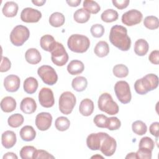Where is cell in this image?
<instances>
[{
    "label": "cell",
    "instance_id": "52",
    "mask_svg": "<svg viewBox=\"0 0 159 159\" xmlns=\"http://www.w3.org/2000/svg\"><path fill=\"white\" fill-rule=\"evenodd\" d=\"M32 2L37 6H42L46 2V1L45 0H40V1L35 0V1H32Z\"/></svg>",
    "mask_w": 159,
    "mask_h": 159
},
{
    "label": "cell",
    "instance_id": "3",
    "mask_svg": "<svg viewBox=\"0 0 159 159\" xmlns=\"http://www.w3.org/2000/svg\"><path fill=\"white\" fill-rule=\"evenodd\" d=\"M98 105L100 111L109 115L117 114L119 110L117 104L113 100L111 95L107 93L101 94L98 99Z\"/></svg>",
    "mask_w": 159,
    "mask_h": 159
},
{
    "label": "cell",
    "instance_id": "40",
    "mask_svg": "<svg viewBox=\"0 0 159 159\" xmlns=\"http://www.w3.org/2000/svg\"><path fill=\"white\" fill-rule=\"evenodd\" d=\"M155 147V142L149 137H142L139 143V148H147L150 150H153Z\"/></svg>",
    "mask_w": 159,
    "mask_h": 159
},
{
    "label": "cell",
    "instance_id": "46",
    "mask_svg": "<svg viewBox=\"0 0 159 159\" xmlns=\"http://www.w3.org/2000/svg\"><path fill=\"white\" fill-rule=\"evenodd\" d=\"M11 67V63L8 58L6 57H2L1 63V72H6Z\"/></svg>",
    "mask_w": 159,
    "mask_h": 159
},
{
    "label": "cell",
    "instance_id": "45",
    "mask_svg": "<svg viewBox=\"0 0 159 159\" xmlns=\"http://www.w3.org/2000/svg\"><path fill=\"white\" fill-rule=\"evenodd\" d=\"M50 159L55 158V157L48 152L43 150H36L34 155L33 159Z\"/></svg>",
    "mask_w": 159,
    "mask_h": 159
},
{
    "label": "cell",
    "instance_id": "37",
    "mask_svg": "<svg viewBox=\"0 0 159 159\" xmlns=\"http://www.w3.org/2000/svg\"><path fill=\"white\" fill-rule=\"evenodd\" d=\"M143 25L146 28L150 30L157 29L159 26L158 19L154 16H147L143 20Z\"/></svg>",
    "mask_w": 159,
    "mask_h": 159
},
{
    "label": "cell",
    "instance_id": "13",
    "mask_svg": "<svg viewBox=\"0 0 159 159\" xmlns=\"http://www.w3.org/2000/svg\"><path fill=\"white\" fill-rule=\"evenodd\" d=\"M52 122V116L50 113L42 112L39 113L35 117V125L37 129L41 131L48 130Z\"/></svg>",
    "mask_w": 159,
    "mask_h": 159
},
{
    "label": "cell",
    "instance_id": "20",
    "mask_svg": "<svg viewBox=\"0 0 159 159\" xmlns=\"http://www.w3.org/2000/svg\"><path fill=\"white\" fill-rule=\"evenodd\" d=\"M94 106L93 101L88 98L83 99L79 106V111L83 116H89L94 111Z\"/></svg>",
    "mask_w": 159,
    "mask_h": 159
},
{
    "label": "cell",
    "instance_id": "23",
    "mask_svg": "<svg viewBox=\"0 0 159 159\" xmlns=\"http://www.w3.org/2000/svg\"><path fill=\"white\" fill-rule=\"evenodd\" d=\"M1 108L4 112H11L14 111L17 106L16 101L14 98L11 96L4 97L1 101Z\"/></svg>",
    "mask_w": 159,
    "mask_h": 159
},
{
    "label": "cell",
    "instance_id": "7",
    "mask_svg": "<svg viewBox=\"0 0 159 159\" xmlns=\"http://www.w3.org/2000/svg\"><path fill=\"white\" fill-rule=\"evenodd\" d=\"M37 74L43 82L50 86L55 84L58 80V75L53 67L49 65H42L37 70Z\"/></svg>",
    "mask_w": 159,
    "mask_h": 159
},
{
    "label": "cell",
    "instance_id": "16",
    "mask_svg": "<svg viewBox=\"0 0 159 159\" xmlns=\"http://www.w3.org/2000/svg\"><path fill=\"white\" fill-rule=\"evenodd\" d=\"M20 80L18 76L15 75H9L7 76L4 80V86L5 89L11 93L17 91L20 87Z\"/></svg>",
    "mask_w": 159,
    "mask_h": 159
},
{
    "label": "cell",
    "instance_id": "47",
    "mask_svg": "<svg viewBox=\"0 0 159 159\" xmlns=\"http://www.w3.org/2000/svg\"><path fill=\"white\" fill-rule=\"evenodd\" d=\"M112 2L113 5L117 9H124L128 6L130 2V1L129 0H119V1L112 0Z\"/></svg>",
    "mask_w": 159,
    "mask_h": 159
},
{
    "label": "cell",
    "instance_id": "39",
    "mask_svg": "<svg viewBox=\"0 0 159 159\" xmlns=\"http://www.w3.org/2000/svg\"><path fill=\"white\" fill-rule=\"evenodd\" d=\"M36 150L33 146L25 145L20 149L19 152L20 157L22 159H32L34 157Z\"/></svg>",
    "mask_w": 159,
    "mask_h": 159
},
{
    "label": "cell",
    "instance_id": "28",
    "mask_svg": "<svg viewBox=\"0 0 159 159\" xmlns=\"http://www.w3.org/2000/svg\"><path fill=\"white\" fill-rule=\"evenodd\" d=\"M72 88L78 92H82L86 89L88 86V81L84 76H76L71 82Z\"/></svg>",
    "mask_w": 159,
    "mask_h": 159
},
{
    "label": "cell",
    "instance_id": "22",
    "mask_svg": "<svg viewBox=\"0 0 159 159\" xmlns=\"http://www.w3.org/2000/svg\"><path fill=\"white\" fill-rule=\"evenodd\" d=\"M21 139L25 142H30L35 139L36 132L31 125H25L21 128L19 132Z\"/></svg>",
    "mask_w": 159,
    "mask_h": 159
},
{
    "label": "cell",
    "instance_id": "44",
    "mask_svg": "<svg viewBox=\"0 0 159 159\" xmlns=\"http://www.w3.org/2000/svg\"><path fill=\"white\" fill-rule=\"evenodd\" d=\"M152 151L144 148H139V150L137 151L136 156L137 158H142V159H151Z\"/></svg>",
    "mask_w": 159,
    "mask_h": 159
},
{
    "label": "cell",
    "instance_id": "6",
    "mask_svg": "<svg viewBox=\"0 0 159 159\" xmlns=\"http://www.w3.org/2000/svg\"><path fill=\"white\" fill-rule=\"evenodd\" d=\"M114 92L118 100L122 104L130 102L132 95L129 83L125 81H119L114 85Z\"/></svg>",
    "mask_w": 159,
    "mask_h": 159
},
{
    "label": "cell",
    "instance_id": "49",
    "mask_svg": "<svg viewBox=\"0 0 159 159\" xmlns=\"http://www.w3.org/2000/svg\"><path fill=\"white\" fill-rule=\"evenodd\" d=\"M158 130H159V122H153L149 127V131L150 133L155 136V137L158 138L159 136L158 134Z\"/></svg>",
    "mask_w": 159,
    "mask_h": 159
},
{
    "label": "cell",
    "instance_id": "48",
    "mask_svg": "<svg viewBox=\"0 0 159 159\" xmlns=\"http://www.w3.org/2000/svg\"><path fill=\"white\" fill-rule=\"evenodd\" d=\"M149 61L154 64V65H158L159 63V51L156 50L152 51L148 57Z\"/></svg>",
    "mask_w": 159,
    "mask_h": 159
},
{
    "label": "cell",
    "instance_id": "25",
    "mask_svg": "<svg viewBox=\"0 0 159 159\" xmlns=\"http://www.w3.org/2000/svg\"><path fill=\"white\" fill-rule=\"evenodd\" d=\"M84 70L83 63L78 60L71 61L67 66V71L71 75H76L81 73Z\"/></svg>",
    "mask_w": 159,
    "mask_h": 159
},
{
    "label": "cell",
    "instance_id": "51",
    "mask_svg": "<svg viewBox=\"0 0 159 159\" xmlns=\"http://www.w3.org/2000/svg\"><path fill=\"white\" fill-rule=\"evenodd\" d=\"M66 2L68 4V6L71 7H77L80 4L81 1V0H70V1L67 0Z\"/></svg>",
    "mask_w": 159,
    "mask_h": 159
},
{
    "label": "cell",
    "instance_id": "41",
    "mask_svg": "<svg viewBox=\"0 0 159 159\" xmlns=\"http://www.w3.org/2000/svg\"><path fill=\"white\" fill-rule=\"evenodd\" d=\"M107 120L108 117L102 114L96 115L93 119L94 124L100 128H107Z\"/></svg>",
    "mask_w": 159,
    "mask_h": 159
},
{
    "label": "cell",
    "instance_id": "4",
    "mask_svg": "<svg viewBox=\"0 0 159 159\" xmlns=\"http://www.w3.org/2000/svg\"><path fill=\"white\" fill-rule=\"evenodd\" d=\"M29 29L22 25H16L10 34V41L15 46H22L29 38Z\"/></svg>",
    "mask_w": 159,
    "mask_h": 159
},
{
    "label": "cell",
    "instance_id": "27",
    "mask_svg": "<svg viewBox=\"0 0 159 159\" xmlns=\"http://www.w3.org/2000/svg\"><path fill=\"white\" fill-rule=\"evenodd\" d=\"M38 81L37 79H35L34 77H28L27 78L23 84V87H24V90L25 93L27 94H34L37 89L38 88Z\"/></svg>",
    "mask_w": 159,
    "mask_h": 159
},
{
    "label": "cell",
    "instance_id": "53",
    "mask_svg": "<svg viewBox=\"0 0 159 159\" xmlns=\"http://www.w3.org/2000/svg\"><path fill=\"white\" fill-rule=\"evenodd\" d=\"M125 158H137L136 153L134 152H130L126 155Z\"/></svg>",
    "mask_w": 159,
    "mask_h": 159
},
{
    "label": "cell",
    "instance_id": "30",
    "mask_svg": "<svg viewBox=\"0 0 159 159\" xmlns=\"http://www.w3.org/2000/svg\"><path fill=\"white\" fill-rule=\"evenodd\" d=\"M65 21L64 15L59 12L52 13L49 17L50 24L54 27H59L62 26Z\"/></svg>",
    "mask_w": 159,
    "mask_h": 159
},
{
    "label": "cell",
    "instance_id": "2",
    "mask_svg": "<svg viewBox=\"0 0 159 159\" xmlns=\"http://www.w3.org/2000/svg\"><path fill=\"white\" fill-rule=\"evenodd\" d=\"M67 45L68 48L75 53H84L89 46L90 40L85 35L81 34H73L68 39Z\"/></svg>",
    "mask_w": 159,
    "mask_h": 159
},
{
    "label": "cell",
    "instance_id": "14",
    "mask_svg": "<svg viewBox=\"0 0 159 159\" xmlns=\"http://www.w3.org/2000/svg\"><path fill=\"white\" fill-rule=\"evenodd\" d=\"M106 132L92 133L86 139L87 147L91 150H99L101 142L106 135Z\"/></svg>",
    "mask_w": 159,
    "mask_h": 159
},
{
    "label": "cell",
    "instance_id": "31",
    "mask_svg": "<svg viewBox=\"0 0 159 159\" xmlns=\"http://www.w3.org/2000/svg\"><path fill=\"white\" fill-rule=\"evenodd\" d=\"M73 19L78 23H86L90 19V14L84 8H80L75 12Z\"/></svg>",
    "mask_w": 159,
    "mask_h": 159
},
{
    "label": "cell",
    "instance_id": "15",
    "mask_svg": "<svg viewBox=\"0 0 159 159\" xmlns=\"http://www.w3.org/2000/svg\"><path fill=\"white\" fill-rule=\"evenodd\" d=\"M140 80L147 93L155 89L158 86V78L155 74H147L140 78Z\"/></svg>",
    "mask_w": 159,
    "mask_h": 159
},
{
    "label": "cell",
    "instance_id": "32",
    "mask_svg": "<svg viewBox=\"0 0 159 159\" xmlns=\"http://www.w3.org/2000/svg\"><path fill=\"white\" fill-rule=\"evenodd\" d=\"M119 17L118 12L112 9H108L105 10L102 12V13L101 15V20L103 22L109 23V22H112L114 21H116L117 20Z\"/></svg>",
    "mask_w": 159,
    "mask_h": 159
},
{
    "label": "cell",
    "instance_id": "36",
    "mask_svg": "<svg viewBox=\"0 0 159 159\" xmlns=\"http://www.w3.org/2000/svg\"><path fill=\"white\" fill-rule=\"evenodd\" d=\"M132 131L137 135H143L146 134L147 127L145 123L142 120H136L132 124Z\"/></svg>",
    "mask_w": 159,
    "mask_h": 159
},
{
    "label": "cell",
    "instance_id": "19",
    "mask_svg": "<svg viewBox=\"0 0 159 159\" xmlns=\"http://www.w3.org/2000/svg\"><path fill=\"white\" fill-rule=\"evenodd\" d=\"M57 42L54 37L49 34L43 35L40 40V45L41 48L47 51L51 52L55 47Z\"/></svg>",
    "mask_w": 159,
    "mask_h": 159
},
{
    "label": "cell",
    "instance_id": "50",
    "mask_svg": "<svg viewBox=\"0 0 159 159\" xmlns=\"http://www.w3.org/2000/svg\"><path fill=\"white\" fill-rule=\"evenodd\" d=\"M3 159H17L18 157L16 155V153L13 152H7L4 155Z\"/></svg>",
    "mask_w": 159,
    "mask_h": 159
},
{
    "label": "cell",
    "instance_id": "17",
    "mask_svg": "<svg viewBox=\"0 0 159 159\" xmlns=\"http://www.w3.org/2000/svg\"><path fill=\"white\" fill-rule=\"evenodd\" d=\"M17 141L16 135L12 130H6L4 132L1 136V143L6 148H11L14 146Z\"/></svg>",
    "mask_w": 159,
    "mask_h": 159
},
{
    "label": "cell",
    "instance_id": "21",
    "mask_svg": "<svg viewBox=\"0 0 159 159\" xmlns=\"http://www.w3.org/2000/svg\"><path fill=\"white\" fill-rule=\"evenodd\" d=\"M25 58L29 63L36 65L41 61L42 57L40 53L37 49L35 48H30L26 51L25 53Z\"/></svg>",
    "mask_w": 159,
    "mask_h": 159
},
{
    "label": "cell",
    "instance_id": "9",
    "mask_svg": "<svg viewBox=\"0 0 159 159\" xmlns=\"http://www.w3.org/2000/svg\"><path fill=\"white\" fill-rule=\"evenodd\" d=\"M117 142L114 138L112 137L107 133L101 142L100 149L101 152L107 157L113 155L116 150Z\"/></svg>",
    "mask_w": 159,
    "mask_h": 159
},
{
    "label": "cell",
    "instance_id": "18",
    "mask_svg": "<svg viewBox=\"0 0 159 159\" xmlns=\"http://www.w3.org/2000/svg\"><path fill=\"white\" fill-rule=\"evenodd\" d=\"M20 108L24 113L30 114L36 111L37 104L33 98L27 97L24 98L20 102Z\"/></svg>",
    "mask_w": 159,
    "mask_h": 159
},
{
    "label": "cell",
    "instance_id": "42",
    "mask_svg": "<svg viewBox=\"0 0 159 159\" xmlns=\"http://www.w3.org/2000/svg\"><path fill=\"white\" fill-rule=\"evenodd\" d=\"M91 35L95 38L101 37L104 33V28L100 24H96L91 26L90 29Z\"/></svg>",
    "mask_w": 159,
    "mask_h": 159
},
{
    "label": "cell",
    "instance_id": "33",
    "mask_svg": "<svg viewBox=\"0 0 159 159\" xmlns=\"http://www.w3.org/2000/svg\"><path fill=\"white\" fill-rule=\"evenodd\" d=\"M24 118L20 114L16 113L10 116L7 119L8 125L12 128L20 127L24 122Z\"/></svg>",
    "mask_w": 159,
    "mask_h": 159
},
{
    "label": "cell",
    "instance_id": "54",
    "mask_svg": "<svg viewBox=\"0 0 159 159\" xmlns=\"http://www.w3.org/2000/svg\"><path fill=\"white\" fill-rule=\"evenodd\" d=\"M103 158V157H102L101 155H94L93 157H91V158Z\"/></svg>",
    "mask_w": 159,
    "mask_h": 159
},
{
    "label": "cell",
    "instance_id": "1",
    "mask_svg": "<svg viewBox=\"0 0 159 159\" xmlns=\"http://www.w3.org/2000/svg\"><path fill=\"white\" fill-rule=\"evenodd\" d=\"M111 43L122 51H128L131 47V40L127 35V29L120 25L112 26L110 30Z\"/></svg>",
    "mask_w": 159,
    "mask_h": 159
},
{
    "label": "cell",
    "instance_id": "29",
    "mask_svg": "<svg viewBox=\"0 0 159 159\" xmlns=\"http://www.w3.org/2000/svg\"><path fill=\"white\" fill-rule=\"evenodd\" d=\"M94 53L99 57L102 58L107 56L109 53V47L105 41H99L94 48Z\"/></svg>",
    "mask_w": 159,
    "mask_h": 159
},
{
    "label": "cell",
    "instance_id": "34",
    "mask_svg": "<svg viewBox=\"0 0 159 159\" xmlns=\"http://www.w3.org/2000/svg\"><path fill=\"white\" fill-rule=\"evenodd\" d=\"M83 8L89 14H96L101 10V7L96 1L91 0H85L83 2Z\"/></svg>",
    "mask_w": 159,
    "mask_h": 159
},
{
    "label": "cell",
    "instance_id": "8",
    "mask_svg": "<svg viewBox=\"0 0 159 159\" xmlns=\"http://www.w3.org/2000/svg\"><path fill=\"white\" fill-rule=\"evenodd\" d=\"M68 58V55L62 43L57 42L55 48L51 52L52 62L58 66H62L67 63Z\"/></svg>",
    "mask_w": 159,
    "mask_h": 159
},
{
    "label": "cell",
    "instance_id": "10",
    "mask_svg": "<svg viewBox=\"0 0 159 159\" xmlns=\"http://www.w3.org/2000/svg\"><path fill=\"white\" fill-rule=\"evenodd\" d=\"M143 18L142 12L137 9H130L122 16V22L127 26H133L141 22Z\"/></svg>",
    "mask_w": 159,
    "mask_h": 159
},
{
    "label": "cell",
    "instance_id": "5",
    "mask_svg": "<svg viewBox=\"0 0 159 159\" xmlns=\"http://www.w3.org/2000/svg\"><path fill=\"white\" fill-rule=\"evenodd\" d=\"M76 102L75 96L70 91H65L60 96L58 107L60 111L66 115L71 113Z\"/></svg>",
    "mask_w": 159,
    "mask_h": 159
},
{
    "label": "cell",
    "instance_id": "35",
    "mask_svg": "<svg viewBox=\"0 0 159 159\" xmlns=\"http://www.w3.org/2000/svg\"><path fill=\"white\" fill-rule=\"evenodd\" d=\"M70 121L69 119L64 116H60L57 118L55 122V126L59 131H65L70 127Z\"/></svg>",
    "mask_w": 159,
    "mask_h": 159
},
{
    "label": "cell",
    "instance_id": "12",
    "mask_svg": "<svg viewBox=\"0 0 159 159\" xmlns=\"http://www.w3.org/2000/svg\"><path fill=\"white\" fill-rule=\"evenodd\" d=\"M41 17V12L32 7L24 8L20 13V19L26 23L37 22Z\"/></svg>",
    "mask_w": 159,
    "mask_h": 159
},
{
    "label": "cell",
    "instance_id": "38",
    "mask_svg": "<svg viewBox=\"0 0 159 159\" xmlns=\"http://www.w3.org/2000/svg\"><path fill=\"white\" fill-rule=\"evenodd\" d=\"M113 74L117 78H125L129 74V69L127 66L123 64H117L113 67Z\"/></svg>",
    "mask_w": 159,
    "mask_h": 159
},
{
    "label": "cell",
    "instance_id": "24",
    "mask_svg": "<svg viewBox=\"0 0 159 159\" xmlns=\"http://www.w3.org/2000/svg\"><path fill=\"white\" fill-rule=\"evenodd\" d=\"M18 8L17 4L14 1H7L4 4L2 12L6 17H13L17 15Z\"/></svg>",
    "mask_w": 159,
    "mask_h": 159
},
{
    "label": "cell",
    "instance_id": "26",
    "mask_svg": "<svg viewBox=\"0 0 159 159\" xmlns=\"http://www.w3.org/2000/svg\"><path fill=\"white\" fill-rule=\"evenodd\" d=\"M134 49L136 55L144 56L148 51L149 45L145 39H140L135 42Z\"/></svg>",
    "mask_w": 159,
    "mask_h": 159
},
{
    "label": "cell",
    "instance_id": "11",
    "mask_svg": "<svg viewBox=\"0 0 159 159\" xmlns=\"http://www.w3.org/2000/svg\"><path fill=\"white\" fill-rule=\"evenodd\" d=\"M39 101L40 104L43 107H52L55 103L52 90L48 88H42L39 93Z\"/></svg>",
    "mask_w": 159,
    "mask_h": 159
},
{
    "label": "cell",
    "instance_id": "43",
    "mask_svg": "<svg viewBox=\"0 0 159 159\" xmlns=\"http://www.w3.org/2000/svg\"><path fill=\"white\" fill-rule=\"evenodd\" d=\"M121 126L120 120L117 117H108L107 129L109 130H115L119 129Z\"/></svg>",
    "mask_w": 159,
    "mask_h": 159
}]
</instances>
